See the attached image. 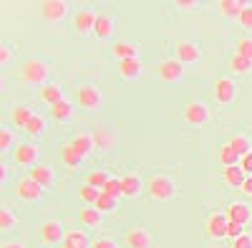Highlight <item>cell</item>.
<instances>
[{"instance_id":"1","label":"cell","mask_w":252,"mask_h":248,"mask_svg":"<svg viewBox=\"0 0 252 248\" xmlns=\"http://www.w3.org/2000/svg\"><path fill=\"white\" fill-rule=\"evenodd\" d=\"M20 79L31 86L43 89L48 84V79H51V66L43 58H26L23 64H20Z\"/></svg>"},{"instance_id":"2","label":"cell","mask_w":252,"mask_h":248,"mask_svg":"<svg viewBox=\"0 0 252 248\" xmlns=\"http://www.w3.org/2000/svg\"><path fill=\"white\" fill-rule=\"evenodd\" d=\"M146 193H149V198L157 200V203H166L177 195V182L169 175H154L146 182Z\"/></svg>"},{"instance_id":"3","label":"cell","mask_w":252,"mask_h":248,"mask_svg":"<svg viewBox=\"0 0 252 248\" xmlns=\"http://www.w3.org/2000/svg\"><path fill=\"white\" fill-rule=\"evenodd\" d=\"M76 101L81 104V109L96 112V109H101V104H103V96H101V89H96L94 84H81V86L76 89Z\"/></svg>"},{"instance_id":"4","label":"cell","mask_w":252,"mask_h":248,"mask_svg":"<svg viewBox=\"0 0 252 248\" xmlns=\"http://www.w3.org/2000/svg\"><path fill=\"white\" fill-rule=\"evenodd\" d=\"M209 117H212V109H209L204 101H189L184 107V122L192 124V127H199V124H207Z\"/></svg>"},{"instance_id":"5","label":"cell","mask_w":252,"mask_h":248,"mask_svg":"<svg viewBox=\"0 0 252 248\" xmlns=\"http://www.w3.org/2000/svg\"><path fill=\"white\" fill-rule=\"evenodd\" d=\"M40 157V150L35 147L33 142H20L18 147L13 150V160L15 165H23V167H35Z\"/></svg>"},{"instance_id":"6","label":"cell","mask_w":252,"mask_h":248,"mask_svg":"<svg viewBox=\"0 0 252 248\" xmlns=\"http://www.w3.org/2000/svg\"><path fill=\"white\" fill-rule=\"evenodd\" d=\"M215 99H217V104L229 107L237 99V84H235L232 79H227V76L217 79L215 81Z\"/></svg>"},{"instance_id":"7","label":"cell","mask_w":252,"mask_h":248,"mask_svg":"<svg viewBox=\"0 0 252 248\" xmlns=\"http://www.w3.org/2000/svg\"><path fill=\"white\" fill-rule=\"evenodd\" d=\"M157 76L161 81H166V84H177V81L184 79V66L179 64L177 58H166V61H161V64L157 66Z\"/></svg>"},{"instance_id":"8","label":"cell","mask_w":252,"mask_h":248,"mask_svg":"<svg viewBox=\"0 0 252 248\" xmlns=\"http://www.w3.org/2000/svg\"><path fill=\"white\" fill-rule=\"evenodd\" d=\"M40 15L48 23H61L68 15V3L66 0H46V3H40Z\"/></svg>"},{"instance_id":"9","label":"cell","mask_w":252,"mask_h":248,"mask_svg":"<svg viewBox=\"0 0 252 248\" xmlns=\"http://www.w3.org/2000/svg\"><path fill=\"white\" fill-rule=\"evenodd\" d=\"M15 195L20 200H26V203H38L40 198H43V188H40L35 180L26 177V180H18L15 182Z\"/></svg>"},{"instance_id":"10","label":"cell","mask_w":252,"mask_h":248,"mask_svg":"<svg viewBox=\"0 0 252 248\" xmlns=\"http://www.w3.org/2000/svg\"><path fill=\"white\" fill-rule=\"evenodd\" d=\"M63 238H66V228L61 225V220H46L40 225V241L46 246H58L63 243Z\"/></svg>"},{"instance_id":"11","label":"cell","mask_w":252,"mask_h":248,"mask_svg":"<svg viewBox=\"0 0 252 248\" xmlns=\"http://www.w3.org/2000/svg\"><path fill=\"white\" fill-rule=\"evenodd\" d=\"M174 51H177V61H179L182 66L199 64V58H202V48L194 43V41H179Z\"/></svg>"},{"instance_id":"12","label":"cell","mask_w":252,"mask_h":248,"mask_svg":"<svg viewBox=\"0 0 252 248\" xmlns=\"http://www.w3.org/2000/svg\"><path fill=\"white\" fill-rule=\"evenodd\" d=\"M227 223H229L227 213H212V215L207 218V225H204V231H207V236H209V238H215V241H222V238L227 236Z\"/></svg>"},{"instance_id":"13","label":"cell","mask_w":252,"mask_h":248,"mask_svg":"<svg viewBox=\"0 0 252 248\" xmlns=\"http://www.w3.org/2000/svg\"><path fill=\"white\" fill-rule=\"evenodd\" d=\"M152 246H154V236H152L149 228H144V225L131 228L126 233V248H152Z\"/></svg>"},{"instance_id":"14","label":"cell","mask_w":252,"mask_h":248,"mask_svg":"<svg viewBox=\"0 0 252 248\" xmlns=\"http://www.w3.org/2000/svg\"><path fill=\"white\" fill-rule=\"evenodd\" d=\"M68 144H71V147L76 150V155H78L81 160H86V157H89V155L96 150L94 134H89V132H78V134H76V137H73Z\"/></svg>"},{"instance_id":"15","label":"cell","mask_w":252,"mask_h":248,"mask_svg":"<svg viewBox=\"0 0 252 248\" xmlns=\"http://www.w3.org/2000/svg\"><path fill=\"white\" fill-rule=\"evenodd\" d=\"M31 180H35L40 188H51V185L56 182V170L51 167V165H43V162H38L35 167H31V175H28Z\"/></svg>"},{"instance_id":"16","label":"cell","mask_w":252,"mask_h":248,"mask_svg":"<svg viewBox=\"0 0 252 248\" xmlns=\"http://www.w3.org/2000/svg\"><path fill=\"white\" fill-rule=\"evenodd\" d=\"M96 13L91 10V8H81L76 15H73V28L83 36V33H91L94 31V26H96Z\"/></svg>"},{"instance_id":"17","label":"cell","mask_w":252,"mask_h":248,"mask_svg":"<svg viewBox=\"0 0 252 248\" xmlns=\"http://www.w3.org/2000/svg\"><path fill=\"white\" fill-rule=\"evenodd\" d=\"M94 33H96L98 38H111V36L116 33V20H114V15H111V13H98L96 26H94Z\"/></svg>"},{"instance_id":"18","label":"cell","mask_w":252,"mask_h":248,"mask_svg":"<svg viewBox=\"0 0 252 248\" xmlns=\"http://www.w3.org/2000/svg\"><path fill=\"white\" fill-rule=\"evenodd\" d=\"M121 188H124V198H136L141 195V188H144V182L136 172H126L121 177Z\"/></svg>"},{"instance_id":"19","label":"cell","mask_w":252,"mask_h":248,"mask_svg":"<svg viewBox=\"0 0 252 248\" xmlns=\"http://www.w3.org/2000/svg\"><path fill=\"white\" fill-rule=\"evenodd\" d=\"M227 218L232 220V223H240V225H247L252 220V210H250V205L245 203H232L227 208Z\"/></svg>"},{"instance_id":"20","label":"cell","mask_w":252,"mask_h":248,"mask_svg":"<svg viewBox=\"0 0 252 248\" xmlns=\"http://www.w3.org/2000/svg\"><path fill=\"white\" fill-rule=\"evenodd\" d=\"M141 58H129V61H119V74L126 81H136L141 76Z\"/></svg>"},{"instance_id":"21","label":"cell","mask_w":252,"mask_h":248,"mask_svg":"<svg viewBox=\"0 0 252 248\" xmlns=\"http://www.w3.org/2000/svg\"><path fill=\"white\" fill-rule=\"evenodd\" d=\"M35 117V112L28 107V104H18V107H13V112H10V122L15 124V127H20V129H26L28 127V122Z\"/></svg>"},{"instance_id":"22","label":"cell","mask_w":252,"mask_h":248,"mask_svg":"<svg viewBox=\"0 0 252 248\" xmlns=\"http://www.w3.org/2000/svg\"><path fill=\"white\" fill-rule=\"evenodd\" d=\"M111 56L119 61H129V58H139V48L129 41H119V43L111 46Z\"/></svg>"},{"instance_id":"23","label":"cell","mask_w":252,"mask_h":248,"mask_svg":"<svg viewBox=\"0 0 252 248\" xmlns=\"http://www.w3.org/2000/svg\"><path fill=\"white\" fill-rule=\"evenodd\" d=\"M61 248H91V241H89L86 231H68Z\"/></svg>"},{"instance_id":"24","label":"cell","mask_w":252,"mask_h":248,"mask_svg":"<svg viewBox=\"0 0 252 248\" xmlns=\"http://www.w3.org/2000/svg\"><path fill=\"white\" fill-rule=\"evenodd\" d=\"M247 5L250 3H245V0H222V3H220V13L224 18H237L240 20V15L245 13Z\"/></svg>"},{"instance_id":"25","label":"cell","mask_w":252,"mask_h":248,"mask_svg":"<svg viewBox=\"0 0 252 248\" xmlns=\"http://www.w3.org/2000/svg\"><path fill=\"white\" fill-rule=\"evenodd\" d=\"M247 180V172L242 170V165H235V167H224V182L229 188H242Z\"/></svg>"},{"instance_id":"26","label":"cell","mask_w":252,"mask_h":248,"mask_svg":"<svg viewBox=\"0 0 252 248\" xmlns=\"http://www.w3.org/2000/svg\"><path fill=\"white\" fill-rule=\"evenodd\" d=\"M73 114H76V109H73V104L68 99H63V101H58L56 107H51V117L58 119V122H71Z\"/></svg>"},{"instance_id":"27","label":"cell","mask_w":252,"mask_h":248,"mask_svg":"<svg viewBox=\"0 0 252 248\" xmlns=\"http://www.w3.org/2000/svg\"><path fill=\"white\" fill-rule=\"evenodd\" d=\"M101 220H103V213L96 210L94 205H89V208H83V210H81V223L86 225V228H98Z\"/></svg>"},{"instance_id":"28","label":"cell","mask_w":252,"mask_h":248,"mask_svg":"<svg viewBox=\"0 0 252 248\" xmlns=\"http://www.w3.org/2000/svg\"><path fill=\"white\" fill-rule=\"evenodd\" d=\"M40 99H43V101H48L51 107H56L58 101H63L66 96H63V89H61L58 84H46L43 89H40Z\"/></svg>"},{"instance_id":"29","label":"cell","mask_w":252,"mask_h":248,"mask_svg":"<svg viewBox=\"0 0 252 248\" xmlns=\"http://www.w3.org/2000/svg\"><path fill=\"white\" fill-rule=\"evenodd\" d=\"M229 71L232 74H237V76H247L250 71H252V61L250 58H245V56H232L229 58Z\"/></svg>"},{"instance_id":"30","label":"cell","mask_w":252,"mask_h":248,"mask_svg":"<svg viewBox=\"0 0 252 248\" xmlns=\"http://www.w3.org/2000/svg\"><path fill=\"white\" fill-rule=\"evenodd\" d=\"M229 144H232V150H235L240 157H245L247 152H252V142H250V137H247V134H232Z\"/></svg>"},{"instance_id":"31","label":"cell","mask_w":252,"mask_h":248,"mask_svg":"<svg viewBox=\"0 0 252 248\" xmlns=\"http://www.w3.org/2000/svg\"><path fill=\"white\" fill-rule=\"evenodd\" d=\"M18 223H20V218H18L10 208H3V210H0V231H3V233H10Z\"/></svg>"},{"instance_id":"32","label":"cell","mask_w":252,"mask_h":248,"mask_svg":"<svg viewBox=\"0 0 252 248\" xmlns=\"http://www.w3.org/2000/svg\"><path fill=\"white\" fill-rule=\"evenodd\" d=\"M220 160H222V165H224V167H235V165H240V155L232 150V144H222V150H220Z\"/></svg>"},{"instance_id":"33","label":"cell","mask_w":252,"mask_h":248,"mask_svg":"<svg viewBox=\"0 0 252 248\" xmlns=\"http://www.w3.org/2000/svg\"><path fill=\"white\" fill-rule=\"evenodd\" d=\"M46 127H48V122H46V117L43 114H35L31 122H28V127H26V134H31V137H40L46 132Z\"/></svg>"},{"instance_id":"34","label":"cell","mask_w":252,"mask_h":248,"mask_svg":"<svg viewBox=\"0 0 252 248\" xmlns=\"http://www.w3.org/2000/svg\"><path fill=\"white\" fill-rule=\"evenodd\" d=\"M18 147V137L13 129H0V152H13Z\"/></svg>"},{"instance_id":"35","label":"cell","mask_w":252,"mask_h":248,"mask_svg":"<svg viewBox=\"0 0 252 248\" xmlns=\"http://www.w3.org/2000/svg\"><path fill=\"white\" fill-rule=\"evenodd\" d=\"M109 180H111L109 170H94V172H89V180H86V185H94V188L103 190V188L109 185Z\"/></svg>"},{"instance_id":"36","label":"cell","mask_w":252,"mask_h":248,"mask_svg":"<svg viewBox=\"0 0 252 248\" xmlns=\"http://www.w3.org/2000/svg\"><path fill=\"white\" fill-rule=\"evenodd\" d=\"M116 205H119V198H111V195H106V193H101V198L96 200L94 208L101 210V213H114Z\"/></svg>"},{"instance_id":"37","label":"cell","mask_w":252,"mask_h":248,"mask_svg":"<svg viewBox=\"0 0 252 248\" xmlns=\"http://www.w3.org/2000/svg\"><path fill=\"white\" fill-rule=\"evenodd\" d=\"M101 198V190L94 188V185H83L81 188V200L83 203H89V205H96V200Z\"/></svg>"},{"instance_id":"38","label":"cell","mask_w":252,"mask_h":248,"mask_svg":"<svg viewBox=\"0 0 252 248\" xmlns=\"http://www.w3.org/2000/svg\"><path fill=\"white\" fill-rule=\"evenodd\" d=\"M61 155H63V162H66L68 167H78V165L83 162V160H81V157L76 155V150L71 147V144H66V147L61 150Z\"/></svg>"},{"instance_id":"39","label":"cell","mask_w":252,"mask_h":248,"mask_svg":"<svg viewBox=\"0 0 252 248\" xmlns=\"http://www.w3.org/2000/svg\"><path fill=\"white\" fill-rule=\"evenodd\" d=\"M94 142H96V147L106 150V147H111V144H114V137H111L106 129H96V132H94Z\"/></svg>"},{"instance_id":"40","label":"cell","mask_w":252,"mask_h":248,"mask_svg":"<svg viewBox=\"0 0 252 248\" xmlns=\"http://www.w3.org/2000/svg\"><path fill=\"white\" fill-rule=\"evenodd\" d=\"M101 193H106V195H111V198H121V195H124L121 177H111V180H109V185H106V188H103Z\"/></svg>"},{"instance_id":"41","label":"cell","mask_w":252,"mask_h":248,"mask_svg":"<svg viewBox=\"0 0 252 248\" xmlns=\"http://www.w3.org/2000/svg\"><path fill=\"white\" fill-rule=\"evenodd\" d=\"M237 56H245L252 61V38H240L237 41Z\"/></svg>"},{"instance_id":"42","label":"cell","mask_w":252,"mask_h":248,"mask_svg":"<svg viewBox=\"0 0 252 248\" xmlns=\"http://www.w3.org/2000/svg\"><path fill=\"white\" fill-rule=\"evenodd\" d=\"M10 61H13V46L10 43H3L0 46V66H10Z\"/></svg>"},{"instance_id":"43","label":"cell","mask_w":252,"mask_h":248,"mask_svg":"<svg viewBox=\"0 0 252 248\" xmlns=\"http://www.w3.org/2000/svg\"><path fill=\"white\" fill-rule=\"evenodd\" d=\"M91 248H119V243L114 238H109V236H101V238H96L91 243Z\"/></svg>"},{"instance_id":"44","label":"cell","mask_w":252,"mask_h":248,"mask_svg":"<svg viewBox=\"0 0 252 248\" xmlns=\"http://www.w3.org/2000/svg\"><path fill=\"white\" fill-rule=\"evenodd\" d=\"M242 228H245V225H240V223H232V220H229V223H227V238H232V241H235V238H240V236L245 233Z\"/></svg>"},{"instance_id":"45","label":"cell","mask_w":252,"mask_h":248,"mask_svg":"<svg viewBox=\"0 0 252 248\" xmlns=\"http://www.w3.org/2000/svg\"><path fill=\"white\" fill-rule=\"evenodd\" d=\"M232 248H252V236L250 233H242L240 238L232 241Z\"/></svg>"},{"instance_id":"46","label":"cell","mask_w":252,"mask_h":248,"mask_svg":"<svg viewBox=\"0 0 252 248\" xmlns=\"http://www.w3.org/2000/svg\"><path fill=\"white\" fill-rule=\"evenodd\" d=\"M240 23H242V28H252V5L245 8V13L240 15Z\"/></svg>"},{"instance_id":"47","label":"cell","mask_w":252,"mask_h":248,"mask_svg":"<svg viewBox=\"0 0 252 248\" xmlns=\"http://www.w3.org/2000/svg\"><path fill=\"white\" fill-rule=\"evenodd\" d=\"M240 165H242V170H245L247 175H252V152H247V155L242 157V162H240Z\"/></svg>"},{"instance_id":"48","label":"cell","mask_w":252,"mask_h":248,"mask_svg":"<svg viewBox=\"0 0 252 248\" xmlns=\"http://www.w3.org/2000/svg\"><path fill=\"white\" fill-rule=\"evenodd\" d=\"M177 8H182V10H194V8H197V0H177Z\"/></svg>"},{"instance_id":"49","label":"cell","mask_w":252,"mask_h":248,"mask_svg":"<svg viewBox=\"0 0 252 248\" xmlns=\"http://www.w3.org/2000/svg\"><path fill=\"white\" fill-rule=\"evenodd\" d=\"M0 248H26V243H20V241H8V243H3Z\"/></svg>"},{"instance_id":"50","label":"cell","mask_w":252,"mask_h":248,"mask_svg":"<svg viewBox=\"0 0 252 248\" xmlns=\"http://www.w3.org/2000/svg\"><path fill=\"white\" fill-rule=\"evenodd\" d=\"M242 190H245L247 195H252V175H247V180H245V185H242Z\"/></svg>"},{"instance_id":"51","label":"cell","mask_w":252,"mask_h":248,"mask_svg":"<svg viewBox=\"0 0 252 248\" xmlns=\"http://www.w3.org/2000/svg\"><path fill=\"white\" fill-rule=\"evenodd\" d=\"M8 180V165H0V182Z\"/></svg>"}]
</instances>
